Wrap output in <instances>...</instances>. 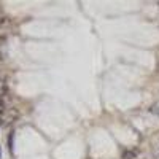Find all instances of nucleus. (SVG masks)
Instances as JSON below:
<instances>
[{
	"instance_id": "obj_1",
	"label": "nucleus",
	"mask_w": 159,
	"mask_h": 159,
	"mask_svg": "<svg viewBox=\"0 0 159 159\" xmlns=\"http://www.w3.org/2000/svg\"><path fill=\"white\" fill-rule=\"evenodd\" d=\"M137 154H139L137 150H127V151L123 153V159H135Z\"/></svg>"
},
{
	"instance_id": "obj_2",
	"label": "nucleus",
	"mask_w": 159,
	"mask_h": 159,
	"mask_svg": "<svg viewBox=\"0 0 159 159\" xmlns=\"http://www.w3.org/2000/svg\"><path fill=\"white\" fill-rule=\"evenodd\" d=\"M7 111V103H5V99H3V96L0 94V115L2 113H5Z\"/></svg>"
},
{
	"instance_id": "obj_3",
	"label": "nucleus",
	"mask_w": 159,
	"mask_h": 159,
	"mask_svg": "<svg viewBox=\"0 0 159 159\" xmlns=\"http://www.w3.org/2000/svg\"><path fill=\"white\" fill-rule=\"evenodd\" d=\"M153 157L154 159H159V142L153 147Z\"/></svg>"
},
{
	"instance_id": "obj_4",
	"label": "nucleus",
	"mask_w": 159,
	"mask_h": 159,
	"mask_svg": "<svg viewBox=\"0 0 159 159\" xmlns=\"http://www.w3.org/2000/svg\"><path fill=\"white\" fill-rule=\"evenodd\" d=\"M150 110H151V113H153V115H156V116L159 118V103H156V105H153V107H151Z\"/></svg>"
},
{
	"instance_id": "obj_5",
	"label": "nucleus",
	"mask_w": 159,
	"mask_h": 159,
	"mask_svg": "<svg viewBox=\"0 0 159 159\" xmlns=\"http://www.w3.org/2000/svg\"><path fill=\"white\" fill-rule=\"evenodd\" d=\"M3 22H5V18H3L2 15H0V25H3Z\"/></svg>"
},
{
	"instance_id": "obj_6",
	"label": "nucleus",
	"mask_w": 159,
	"mask_h": 159,
	"mask_svg": "<svg viewBox=\"0 0 159 159\" xmlns=\"http://www.w3.org/2000/svg\"><path fill=\"white\" fill-rule=\"evenodd\" d=\"M0 156H2V148H0Z\"/></svg>"
}]
</instances>
